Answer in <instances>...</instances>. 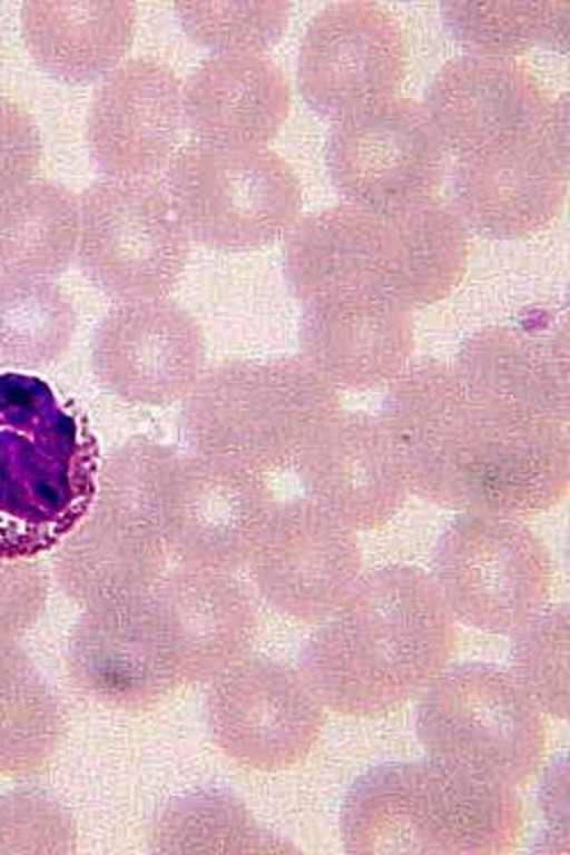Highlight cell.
<instances>
[{
  "instance_id": "obj_9",
  "label": "cell",
  "mask_w": 570,
  "mask_h": 855,
  "mask_svg": "<svg viewBox=\"0 0 570 855\" xmlns=\"http://www.w3.org/2000/svg\"><path fill=\"white\" fill-rule=\"evenodd\" d=\"M401 71L399 29L374 4H327L309 20L299 42V91L312 109L334 122L387 98Z\"/></svg>"
},
{
  "instance_id": "obj_19",
  "label": "cell",
  "mask_w": 570,
  "mask_h": 855,
  "mask_svg": "<svg viewBox=\"0 0 570 855\" xmlns=\"http://www.w3.org/2000/svg\"><path fill=\"white\" fill-rule=\"evenodd\" d=\"M186 37L212 55L266 53L289 23L288 1H176Z\"/></svg>"
},
{
  "instance_id": "obj_12",
  "label": "cell",
  "mask_w": 570,
  "mask_h": 855,
  "mask_svg": "<svg viewBox=\"0 0 570 855\" xmlns=\"http://www.w3.org/2000/svg\"><path fill=\"white\" fill-rule=\"evenodd\" d=\"M183 100L191 141L261 148L288 116L291 87L266 53L212 55L183 82Z\"/></svg>"
},
{
  "instance_id": "obj_16",
  "label": "cell",
  "mask_w": 570,
  "mask_h": 855,
  "mask_svg": "<svg viewBox=\"0 0 570 855\" xmlns=\"http://www.w3.org/2000/svg\"><path fill=\"white\" fill-rule=\"evenodd\" d=\"M61 725L59 702L42 672L21 656L0 651V776L41 766Z\"/></svg>"
},
{
  "instance_id": "obj_6",
  "label": "cell",
  "mask_w": 570,
  "mask_h": 855,
  "mask_svg": "<svg viewBox=\"0 0 570 855\" xmlns=\"http://www.w3.org/2000/svg\"><path fill=\"white\" fill-rule=\"evenodd\" d=\"M362 615L340 642L308 658L303 679L318 702L366 716L390 711L426 688L448 649L426 613L395 608Z\"/></svg>"
},
{
  "instance_id": "obj_5",
  "label": "cell",
  "mask_w": 570,
  "mask_h": 855,
  "mask_svg": "<svg viewBox=\"0 0 570 855\" xmlns=\"http://www.w3.org/2000/svg\"><path fill=\"white\" fill-rule=\"evenodd\" d=\"M77 253L98 286L154 296L181 271L189 237L161 177H102L79 197Z\"/></svg>"
},
{
  "instance_id": "obj_15",
  "label": "cell",
  "mask_w": 570,
  "mask_h": 855,
  "mask_svg": "<svg viewBox=\"0 0 570 855\" xmlns=\"http://www.w3.org/2000/svg\"><path fill=\"white\" fill-rule=\"evenodd\" d=\"M79 197L51 180H30L0 199V276L47 278L77 253Z\"/></svg>"
},
{
  "instance_id": "obj_20",
  "label": "cell",
  "mask_w": 570,
  "mask_h": 855,
  "mask_svg": "<svg viewBox=\"0 0 570 855\" xmlns=\"http://www.w3.org/2000/svg\"><path fill=\"white\" fill-rule=\"evenodd\" d=\"M163 852H247V847L277 846L263 836L245 808L235 799L215 793H198L173 804L156 829Z\"/></svg>"
},
{
  "instance_id": "obj_2",
  "label": "cell",
  "mask_w": 570,
  "mask_h": 855,
  "mask_svg": "<svg viewBox=\"0 0 570 855\" xmlns=\"http://www.w3.org/2000/svg\"><path fill=\"white\" fill-rule=\"evenodd\" d=\"M96 451L41 381L0 375V559L50 550L95 494Z\"/></svg>"
},
{
  "instance_id": "obj_22",
  "label": "cell",
  "mask_w": 570,
  "mask_h": 855,
  "mask_svg": "<svg viewBox=\"0 0 570 855\" xmlns=\"http://www.w3.org/2000/svg\"><path fill=\"white\" fill-rule=\"evenodd\" d=\"M41 154L32 116L19 104L0 98V199L32 180Z\"/></svg>"
},
{
  "instance_id": "obj_10",
  "label": "cell",
  "mask_w": 570,
  "mask_h": 855,
  "mask_svg": "<svg viewBox=\"0 0 570 855\" xmlns=\"http://www.w3.org/2000/svg\"><path fill=\"white\" fill-rule=\"evenodd\" d=\"M455 159L493 154L539 132L562 111L528 70L504 59L453 60L435 79L428 109Z\"/></svg>"
},
{
  "instance_id": "obj_14",
  "label": "cell",
  "mask_w": 570,
  "mask_h": 855,
  "mask_svg": "<svg viewBox=\"0 0 570 855\" xmlns=\"http://www.w3.org/2000/svg\"><path fill=\"white\" fill-rule=\"evenodd\" d=\"M131 1H24L23 42L47 72L71 83L105 77L125 59L136 31Z\"/></svg>"
},
{
  "instance_id": "obj_4",
  "label": "cell",
  "mask_w": 570,
  "mask_h": 855,
  "mask_svg": "<svg viewBox=\"0 0 570 855\" xmlns=\"http://www.w3.org/2000/svg\"><path fill=\"white\" fill-rule=\"evenodd\" d=\"M431 757L507 785L527 779L543 753L544 710L510 672L471 664L440 672L416 719Z\"/></svg>"
},
{
  "instance_id": "obj_7",
  "label": "cell",
  "mask_w": 570,
  "mask_h": 855,
  "mask_svg": "<svg viewBox=\"0 0 570 855\" xmlns=\"http://www.w3.org/2000/svg\"><path fill=\"white\" fill-rule=\"evenodd\" d=\"M186 136L183 81L158 60H124L91 96L87 141L104 177H161Z\"/></svg>"
},
{
  "instance_id": "obj_21",
  "label": "cell",
  "mask_w": 570,
  "mask_h": 855,
  "mask_svg": "<svg viewBox=\"0 0 570 855\" xmlns=\"http://www.w3.org/2000/svg\"><path fill=\"white\" fill-rule=\"evenodd\" d=\"M533 635L523 639L512 659V675L544 711L569 714V657L567 639L560 635Z\"/></svg>"
},
{
  "instance_id": "obj_13",
  "label": "cell",
  "mask_w": 570,
  "mask_h": 855,
  "mask_svg": "<svg viewBox=\"0 0 570 855\" xmlns=\"http://www.w3.org/2000/svg\"><path fill=\"white\" fill-rule=\"evenodd\" d=\"M199 347L195 327L180 311L136 301L101 323L94 366L100 381L118 392L174 391L193 381Z\"/></svg>"
},
{
  "instance_id": "obj_8",
  "label": "cell",
  "mask_w": 570,
  "mask_h": 855,
  "mask_svg": "<svg viewBox=\"0 0 570 855\" xmlns=\"http://www.w3.org/2000/svg\"><path fill=\"white\" fill-rule=\"evenodd\" d=\"M444 151L426 109L387 97L335 122L327 166L334 187L346 197L409 200L440 187Z\"/></svg>"
},
{
  "instance_id": "obj_17",
  "label": "cell",
  "mask_w": 570,
  "mask_h": 855,
  "mask_svg": "<svg viewBox=\"0 0 570 855\" xmlns=\"http://www.w3.org/2000/svg\"><path fill=\"white\" fill-rule=\"evenodd\" d=\"M75 327L72 305L46 278L0 277V363L39 368L68 347Z\"/></svg>"
},
{
  "instance_id": "obj_3",
  "label": "cell",
  "mask_w": 570,
  "mask_h": 855,
  "mask_svg": "<svg viewBox=\"0 0 570 855\" xmlns=\"http://www.w3.org/2000/svg\"><path fill=\"white\" fill-rule=\"evenodd\" d=\"M161 180L189 239L253 249L296 222L302 190L289 164L267 148L186 144Z\"/></svg>"
},
{
  "instance_id": "obj_11",
  "label": "cell",
  "mask_w": 570,
  "mask_h": 855,
  "mask_svg": "<svg viewBox=\"0 0 570 855\" xmlns=\"http://www.w3.org/2000/svg\"><path fill=\"white\" fill-rule=\"evenodd\" d=\"M210 706L222 746L261 769L298 761L321 730L318 700L304 679L285 668H235L218 684Z\"/></svg>"
},
{
  "instance_id": "obj_18",
  "label": "cell",
  "mask_w": 570,
  "mask_h": 855,
  "mask_svg": "<svg viewBox=\"0 0 570 855\" xmlns=\"http://www.w3.org/2000/svg\"><path fill=\"white\" fill-rule=\"evenodd\" d=\"M567 2H448L444 17L464 43L484 55L530 47H561L568 38Z\"/></svg>"
},
{
  "instance_id": "obj_1",
  "label": "cell",
  "mask_w": 570,
  "mask_h": 855,
  "mask_svg": "<svg viewBox=\"0 0 570 855\" xmlns=\"http://www.w3.org/2000/svg\"><path fill=\"white\" fill-rule=\"evenodd\" d=\"M519 826L510 785L433 757L371 769L353 785L341 816L351 853H499Z\"/></svg>"
},
{
  "instance_id": "obj_23",
  "label": "cell",
  "mask_w": 570,
  "mask_h": 855,
  "mask_svg": "<svg viewBox=\"0 0 570 855\" xmlns=\"http://www.w3.org/2000/svg\"><path fill=\"white\" fill-rule=\"evenodd\" d=\"M568 764L558 760L548 770L542 789L541 805L549 827L550 846H569Z\"/></svg>"
}]
</instances>
